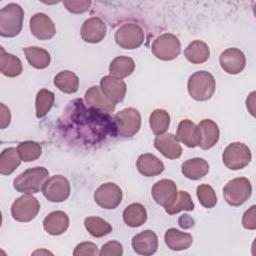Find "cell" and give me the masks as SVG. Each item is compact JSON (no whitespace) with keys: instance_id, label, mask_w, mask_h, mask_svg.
Returning <instances> with one entry per match:
<instances>
[{"instance_id":"obj_1","label":"cell","mask_w":256,"mask_h":256,"mask_svg":"<svg viewBox=\"0 0 256 256\" xmlns=\"http://www.w3.org/2000/svg\"><path fill=\"white\" fill-rule=\"evenodd\" d=\"M48 176L49 172L44 167L29 168L14 179L13 187L16 191L24 194L38 193L43 189Z\"/></svg>"},{"instance_id":"obj_2","label":"cell","mask_w":256,"mask_h":256,"mask_svg":"<svg viewBox=\"0 0 256 256\" xmlns=\"http://www.w3.org/2000/svg\"><path fill=\"white\" fill-rule=\"evenodd\" d=\"M24 11L16 3H9L0 10V35L14 37L18 35L23 26Z\"/></svg>"},{"instance_id":"obj_3","label":"cell","mask_w":256,"mask_h":256,"mask_svg":"<svg viewBox=\"0 0 256 256\" xmlns=\"http://www.w3.org/2000/svg\"><path fill=\"white\" fill-rule=\"evenodd\" d=\"M215 79L210 72L197 71L192 74L187 83L190 96L197 101L210 99L215 92Z\"/></svg>"},{"instance_id":"obj_4","label":"cell","mask_w":256,"mask_h":256,"mask_svg":"<svg viewBox=\"0 0 256 256\" xmlns=\"http://www.w3.org/2000/svg\"><path fill=\"white\" fill-rule=\"evenodd\" d=\"M252 192V185L245 177L230 180L223 188V196L231 206H240L245 203Z\"/></svg>"},{"instance_id":"obj_5","label":"cell","mask_w":256,"mask_h":256,"mask_svg":"<svg viewBox=\"0 0 256 256\" xmlns=\"http://www.w3.org/2000/svg\"><path fill=\"white\" fill-rule=\"evenodd\" d=\"M251 158L252 155L249 147L241 142L229 144L222 154L224 165L231 170L243 169L250 163Z\"/></svg>"},{"instance_id":"obj_6","label":"cell","mask_w":256,"mask_h":256,"mask_svg":"<svg viewBox=\"0 0 256 256\" xmlns=\"http://www.w3.org/2000/svg\"><path fill=\"white\" fill-rule=\"evenodd\" d=\"M154 56L160 60L169 61L175 59L181 52L179 39L170 33H164L158 36L151 47Z\"/></svg>"},{"instance_id":"obj_7","label":"cell","mask_w":256,"mask_h":256,"mask_svg":"<svg viewBox=\"0 0 256 256\" xmlns=\"http://www.w3.org/2000/svg\"><path fill=\"white\" fill-rule=\"evenodd\" d=\"M141 126V116L135 108H125L115 115V128L122 137H132Z\"/></svg>"},{"instance_id":"obj_8","label":"cell","mask_w":256,"mask_h":256,"mask_svg":"<svg viewBox=\"0 0 256 256\" xmlns=\"http://www.w3.org/2000/svg\"><path fill=\"white\" fill-rule=\"evenodd\" d=\"M40 210L39 201L31 194L18 197L11 206L12 217L19 222H29L33 220Z\"/></svg>"},{"instance_id":"obj_9","label":"cell","mask_w":256,"mask_h":256,"mask_svg":"<svg viewBox=\"0 0 256 256\" xmlns=\"http://www.w3.org/2000/svg\"><path fill=\"white\" fill-rule=\"evenodd\" d=\"M116 43L124 49H136L144 41L143 29L135 23H125L115 33Z\"/></svg>"},{"instance_id":"obj_10","label":"cell","mask_w":256,"mask_h":256,"mask_svg":"<svg viewBox=\"0 0 256 256\" xmlns=\"http://www.w3.org/2000/svg\"><path fill=\"white\" fill-rule=\"evenodd\" d=\"M71 187L68 179L62 175H54L46 181L42 193L50 202H63L69 196Z\"/></svg>"},{"instance_id":"obj_11","label":"cell","mask_w":256,"mask_h":256,"mask_svg":"<svg viewBox=\"0 0 256 256\" xmlns=\"http://www.w3.org/2000/svg\"><path fill=\"white\" fill-rule=\"evenodd\" d=\"M94 200L104 209H115L122 201V190L115 183H104L94 192Z\"/></svg>"},{"instance_id":"obj_12","label":"cell","mask_w":256,"mask_h":256,"mask_svg":"<svg viewBox=\"0 0 256 256\" xmlns=\"http://www.w3.org/2000/svg\"><path fill=\"white\" fill-rule=\"evenodd\" d=\"M177 193L176 184L169 179L157 181L151 189V194L155 202L164 208H168L174 202Z\"/></svg>"},{"instance_id":"obj_13","label":"cell","mask_w":256,"mask_h":256,"mask_svg":"<svg viewBox=\"0 0 256 256\" xmlns=\"http://www.w3.org/2000/svg\"><path fill=\"white\" fill-rule=\"evenodd\" d=\"M219 62L225 72L234 75L240 73L244 69L246 58L240 49L228 48L221 53Z\"/></svg>"},{"instance_id":"obj_14","label":"cell","mask_w":256,"mask_h":256,"mask_svg":"<svg viewBox=\"0 0 256 256\" xmlns=\"http://www.w3.org/2000/svg\"><path fill=\"white\" fill-rule=\"evenodd\" d=\"M30 31L40 40H49L55 35L56 28L48 15L36 13L30 19Z\"/></svg>"},{"instance_id":"obj_15","label":"cell","mask_w":256,"mask_h":256,"mask_svg":"<svg viewBox=\"0 0 256 256\" xmlns=\"http://www.w3.org/2000/svg\"><path fill=\"white\" fill-rule=\"evenodd\" d=\"M100 89L107 99L116 104L124 99L127 87L122 79L108 75L100 80Z\"/></svg>"},{"instance_id":"obj_16","label":"cell","mask_w":256,"mask_h":256,"mask_svg":"<svg viewBox=\"0 0 256 256\" xmlns=\"http://www.w3.org/2000/svg\"><path fill=\"white\" fill-rule=\"evenodd\" d=\"M155 148L168 159H177L182 155V147L178 138L171 133L157 135L154 139Z\"/></svg>"},{"instance_id":"obj_17","label":"cell","mask_w":256,"mask_h":256,"mask_svg":"<svg viewBox=\"0 0 256 256\" xmlns=\"http://www.w3.org/2000/svg\"><path fill=\"white\" fill-rule=\"evenodd\" d=\"M132 248L140 255L149 256L158 248V238L152 230H144L132 238Z\"/></svg>"},{"instance_id":"obj_18","label":"cell","mask_w":256,"mask_h":256,"mask_svg":"<svg viewBox=\"0 0 256 256\" xmlns=\"http://www.w3.org/2000/svg\"><path fill=\"white\" fill-rule=\"evenodd\" d=\"M106 35V25L98 17L87 19L81 28V37L85 42L98 43L104 39Z\"/></svg>"},{"instance_id":"obj_19","label":"cell","mask_w":256,"mask_h":256,"mask_svg":"<svg viewBox=\"0 0 256 256\" xmlns=\"http://www.w3.org/2000/svg\"><path fill=\"white\" fill-rule=\"evenodd\" d=\"M176 137L190 148L199 146L201 140L198 126H196L191 120L188 119H184L178 124Z\"/></svg>"},{"instance_id":"obj_20","label":"cell","mask_w":256,"mask_h":256,"mask_svg":"<svg viewBox=\"0 0 256 256\" xmlns=\"http://www.w3.org/2000/svg\"><path fill=\"white\" fill-rule=\"evenodd\" d=\"M198 128L200 131V148L204 150H208L215 146V144L219 140L220 131L218 125L211 119H203L198 124Z\"/></svg>"},{"instance_id":"obj_21","label":"cell","mask_w":256,"mask_h":256,"mask_svg":"<svg viewBox=\"0 0 256 256\" xmlns=\"http://www.w3.org/2000/svg\"><path fill=\"white\" fill-rule=\"evenodd\" d=\"M85 100L90 107L105 113L113 112L116 107V104L107 99L98 86H92L85 92Z\"/></svg>"},{"instance_id":"obj_22","label":"cell","mask_w":256,"mask_h":256,"mask_svg":"<svg viewBox=\"0 0 256 256\" xmlns=\"http://www.w3.org/2000/svg\"><path fill=\"white\" fill-rule=\"evenodd\" d=\"M136 166L138 171L146 177H153L159 175L164 170L163 162L151 153L141 154L137 159Z\"/></svg>"},{"instance_id":"obj_23","label":"cell","mask_w":256,"mask_h":256,"mask_svg":"<svg viewBox=\"0 0 256 256\" xmlns=\"http://www.w3.org/2000/svg\"><path fill=\"white\" fill-rule=\"evenodd\" d=\"M69 226V217L63 211H53L48 214L44 221V230L50 235H61Z\"/></svg>"},{"instance_id":"obj_24","label":"cell","mask_w":256,"mask_h":256,"mask_svg":"<svg viewBox=\"0 0 256 256\" xmlns=\"http://www.w3.org/2000/svg\"><path fill=\"white\" fill-rule=\"evenodd\" d=\"M164 240L168 248L174 251L188 249L193 242L191 234L181 232L175 228H170L166 231L164 235Z\"/></svg>"},{"instance_id":"obj_25","label":"cell","mask_w":256,"mask_h":256,"mask_svg":"<svg viewBox=\"0 0 256 256\" xmlns=\"http://www.w3.org/2000/svg\"><path fill=\"white\" fill-rule=\"evenodd\" d=\"M182 174L191 180H198L204 177L209 171V164L203 158H192L182 164Z\"/></svg>"},{"instance_id":"obj_26","label":"cell","mask_w":256,"mask_h":256,"mask_svg":"<svg viewBox=\"0 0 256 256\" xmlns=\"http://www.w3.org/2000/svg\"><path fill=\"white\" fill-rule=\"evenodd\" d=\"M184 56L192 64H201L208 60L210 49L208 45L200 40L192 41L184 50Z\"/></svg>"},{"instance_id":"obj_27","label":"cell","mask_w":256,"mask_h":256,"mask_svg":"<svg viewBox=\"0 0 256 256\" xmlns=\"http://www.w3.org/2000/svg\"><path fill=\"white\" fill-rule=\"evenodd\" d=\"M0 71L7 77H16L22 73L23 67L20 59L13 54L5 52L4 48L0 49Z\"/></svg>"},{"instance_id":"obj_28","label":"cell","mask_w":256,"mask_h":256,"mask_svg":"<svg viewBox=\"0 0 256 256\" xmlns=\"http://www.w3.org/2000/svg\"><path fill=\"white\" fill-rule=\"evenodd\" d=\"M123 220L130 227H139L147 220V211L140 203H132L123 211Z\"/></svg>"},{"instance_id":"obj_29","label":"cell","mask_w":256,"mask_h":256,"mask_svg":"<svg viewBox=\"0 0 256 256\" xmlns=\"http://www.w3.org/2000/svg\"><path fill=\"white\" fill-rule=\"evenodd\" d=\"M54 85L60 91L67 94H72L75 93L79 88V78L74 72L64 70L55 76Z\"/></svg>"},{"instance_id":"obj_30","label":"cell","mask_w":256,"mask_h":256,"mask_svg":"<svg viewBox=\"0 0 256 256\" xmlns=\"http://www.w3.org/2000/svg\"><path fill=\"white\" fill-rule=\"evenodd\" d=\"M21 158L18 150L14 147L4 149L0 155V173L2 175H9L15 171L20 165Z\"/></svg>"},{"instance_id":"obj_31","label":"cell","mask_w":256,"mask_h":256,"mask_svg":"<svg viewBox=\"0 0 256 256\" xmlns=\"http://www.w3.org/2000/svg\"><path fill=\"white\" fill-rule=\"evenodd\" d=\"M24 53L28 63L36 69H44L50 64V54L43 48L31 46L24 48Z\"/></svg>"},{"instance_id":"obj_32","label":"cell","mask_w":256,"mask_h":256,"mask_svg":"<svg viewBox=\"0 0 256 256\" xmlns=\"http://www.w3.org/2000/svg\"><path fill=\"white\" fill-rule=\"evenodd\" d=\"M135 69V63L132 58L127 56L116 57L109 66V71L111 76L116 78H125L132 74Z\"/></svg>"},{"instance_id":"obj_33","label":"cell","mask_w":256,"mask_h":256,"mask_svg":"<svg viewBox=\"0 0 256 256\" xmlns=\"http://www.w3.org/2000/svg\"><path fill=\"white\" fill-rule=\"evenodd\" d=\"M149 124L152 132L155 135L163 134L169 127L170 115L164 109H156L150 114Z\"/></svg>"},{"instance_id":"obj_34","label":"cell","mask_w":256,"mask_h":256,"mask_svg":"<svg viewBox=\"0 0 256 256\" xmlns=\"http://www.w3.org/2000/svg\"><path fill=\"white\" fill-rule=\"evenodd\" d=\"M86 230L94 237H103L112 231V226L100 217H87L84 220Z\"/></svg>"},{"instance_id":"obj_35","label":"cell","mask_w":256,"mask_h":256,"mask_svg":"<svg viewBox=\"0 0 256 256\" xmlns=\"http://www.w3.org/2000/svg\"><path fill=\"white\" fill-rule=\"evenodd\" d=\"M55 95L47 89H41L36 95V116L38 118L44 117L52 108Z\"/></svg>"},{"instance_id":"obj_36","label":"cell","mask_w":256,"mask_h":256,"mask_svg":"<svg viewBox=\"0 0 256 256\" xmlns=\"http://www.w3.org/2000/svg\"><path fill=\"white\" fill-rule=\"evenodd\" d=\"M193 209H194V203L191 199L190 194L186 191H178L176 199L168 208H165V211L169 215H173L185 210L192 211Z\"/></svg>"},{"instance_id":"obj_37","label":"cell","mask_w":256,"mask_h":256,"mask_svg":"<svg viewBox=\"0 0 256 256\" xmlns=\"http://www.w3.org/2000/svg\"><path fill=\"white\" fill-rule=\"evenodd\" d=\"M17 150L21 160L24 162H32L38 159L42 153L40 144L34 141H24L19 143Z\"/></svg>"},{"instance_id":"obj_38","label":"cell","mask_w":256,"mask_h":256,"mask_svg":"<svg viewBox=\"0 0 256 256\" xmlns=\"http://www.w3.org/2000/svg\"><path fill=\"white\" fill-rule=\"evenodd\" d=\"M197 197L200 204L205 208H213L217 203V196L214 189L208 184H201L197 187Z\"/></svg>"},{"instance_id":"obj_39","label":"cell","mask_w":256,"mask_h":256,"mask_svg":"<svg viewBox=\"0 0 256 256\" xmlns=\"http://www.w3.org/2000/svg\"><path fill=\"white\" fill-rule=\"evenodd\" d=\"M92 2L89 0H81V1H65L63 5L66 7L68 11L74 14H81L89 10Z\"/></svg>"},{"instance_id":"obj_40","label":"cell","mask_w":256,"mask_h":256,"mask_svg":"<svg viewBox=\"0 0 256 256\" xmlns=\"http://www.w3.org/2000/svg\"><path fill=\"white\" fill-rule=\"evenodd\" d=\"M123 254V247L118 241H109L104 244L99 252L101 256H121Z\"/></svg>"},{"instance_id":"obj_41","label":"cell","mask_w":256,"mask_h":256,"mask_svg":"<svg viewBox=\"0 0 256 256\" xmlns=\"http://www.w3.org/2000/svg\"><path fill=\"white\" fill-rule=\"evenodd\" d=\"M98 247L94 243L91 242H82L78 244L73 252L74 256H81V255H98Z\"/></svg>"},{"instance_id":"obj_42","label":"cell","mask_w":256,"mask_h":256,"mask_svg":"<svg viewBox=\"0 0 256 256\" xmlns=\"http://www.w3.org/2000/svg\"><path fill=\"white\" fill-rule=\"evenodd\" d=\"M255 205H252L242 217V225L244 228L248 230H255L256 229V216H255Z\"/></svg>"},{"instance_id":"obj_43","label":"cell","mask_w":256,"mask_h":256,"mask_svg":"<svg viewBox=\"0 0 256 256\" xmlns=\"http://www.w3.org/2000/svg\"><path fill=\"white\" fill-rule=\"evenodd\" d=\"M10 121H11L10 110L5 104L1 103L0 104V127H1V129H5L10 124Z\"/></svg>"},{"instance_id":"obj_44","label":"cell","mask_w":256,"mask_h":256,"mask_svg":"<svg viewBox=\"0 0 256 256\" xmlns=\"http://www.w3.org/2000/svg\"><path fill=\"white\" fill-rule=\"evenodd\" d=\"M179 225L182 227V228H190L194 225V220L189 216V215H183L179 218Z\"/></svg>"}]
</instances>
